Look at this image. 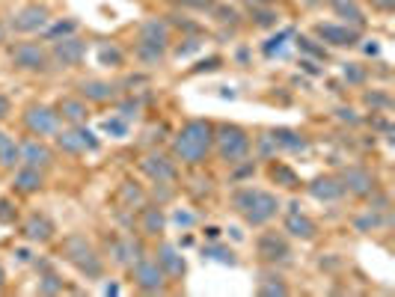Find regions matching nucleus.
<instances>
[{
  "label": "nucleus",
  "mask_w": 395,
  "mask_h": 297,
  "mask_svg": "<svg viewBox=\"0 0 395 297\" xmlns=\"http://www.w3.org/2000/svg\"><path fill=\"white\" fill-rule=\"evenodd\" d=\"M214 149V125L208 119H191L173 137V158L187 167H200Z\"/></svg>",
  "instance_id": "obj_1"
},
{
  "label": "nucleus",
  "mask_w": 395,
  "mask_h": 297,
  "mask_svg": "<svg viewBox=\"0 0 395 297\" xmlns=\"http://www.w3.org/2000/svg\"><path fill=\"white\" fill-rule=\"evenodd\" d=\"M232 209L244 217L250 226H267L280 214V196L262 187H241L232 193Z\"/></svg>",
  "instance_id": "obj_2"
},
{
  "label": "nucleus",
  "mask_w": 395,
  "mask_h": 297,
  "mask_svg": "<svg viewBox=\"0 0 395 297\" xmlns=\"http://www.w3.org/2000/svg\"><path fill=\"white\" fill-rule=\"evenodd\" d=\"M62 259H66L80 276H86V280H98V276L104 274V259L98 256L95 247L89 244L84 235H77V232L62 238Z\"/></svg>",
  "instance_id": "obj_3"
},
{
  "label": "nucleus",
  "mask_w": 395,
  "mask_h": 297,
  "mask_svg": "<svg viewBox=\"0 0 395 297\" xmlns=\"http://www.w3.org/2000/svg\"><path fill=\"white\" fill-rule=\"evenodd\" d=\"M214 152H217L220 161H226L229 167L244 164L250 155L247 131L238 128V125H220V128H214Z\"/></svg>",
  "instance_id": "obj_4"
},
{
  "label": "nucleus",
  "mask_w": 395,
  "mask_h": 297,
  "mask_svg": "<svg viewBox=\"0 0 395 297\" xmlns=\"http://www.w3.org/2000/svg\"><path fill=\"white\" fill-rule=\"evenodd\" d=\"M131 274H134V285L146 294H164L167 289V274L164 268L158 265V259H149L143 256L140 262L131 265Z\"/></svg>",
  "instance_id": "obj_5"
},
{
  "label": "nucleus",
  "mask_w": 395,
  "mask_h": 297,
  "mask_svg": "<svg viewBox=\"0 0 395 297\" xmlns=\"http://www.w3.org/2000/svg\"><path fill=\"white\" fill-rule=\"evenodd\" d=\"M60 113L57 107H48V104H30L24 110V128L36 134V137H51V134L60 131Z\"/></svg>",
  "instance_id": "obj_6"
},
{
  "label": "nucleus",
  "mask_w": 395,
  "mask_h": 297,
  "mask_svg": "<svg viewBox=\"0 0 395 297\" xmlns=\"http://www.w3.org/2000/svg\"><path fill=\"white\" fill-rule=\"evenodd\" d=\"M140 173L146 176L152 185H176L178 182L176 161L169 155H160V152H149V155L140 161Z\"/></svg>",
  "instance_id": "obj_7"
},
{
  "label": "nucleus",
  "mask_w": 395,
  "mask_h": 297,
  "mask_svg": "<svg viewBox=\"0 0 395 297\" xmlns=\"http://www.w3.org/2000/svg\"><path fill=\"white\" fill-rule=\"evenodd\" d=\"M57 137V146L66 152V155H84V152H98V137L93 131L86 128V125H71L69 131H57L53 134Z\"/></svg>",
  "instance_id": "obj_8"
},
{
  "label": "nucleus",
  "mask_w": 395,
  "mask_h": 297,
  "mask_svg": "<svg viewBox=\"0 0 395 297\" xmlns=\"http://www.w3.org/2000/svg\"><path fill=\"white\" fill-rule=\"evenodd\" d=\"M9 57H12V66L21 71H48L51 69V54L36 42H18Z\"/></svg>",
  "instance_id": "obj_9"
},
{
  "label": "nucleus",
  "mask_w": 395,
  "mask_h": 297,
  "mask_svg": "<svg viewBox=\"0 0 395 297\" xmlns=\"http://www.w3.org/2000/svg\"><path fill=\"white\" fill-rule=\"evenodd\" d=\"M48 24H51V12H48V6H39V3L21 6L12 15V21H9V27H12L15 33H39Z\"/></svg>",
  "instance_id": "obj_10"
},
{
  "label": "nucleus",
  "mask_w": 395,
  "mask_h": 297,
  "mask_svg": "<svg viewBox=\"0 0 395 297\" xmlns=\"http://www.w3.org/2000/svg\"><path fill=\"white\" fill-rule=\"evenodd\" d=\"M84 57H86V42L77 39V36H62V39H57V42H53V48H51V60L57 62V66H62V69L80 66Z\"/></svg>",
  "instance_id": "obj_11"
},
{
  "label": "nucleus",
  "mask_w": 395,
  "mask_h": 297,
  "mask_svg": "<svg viewBox=\"0 0 395 297\" xmlns=\"http://www.w3.org/2000/svg\"><path fill=\"white\" fill-rule=\"evenodd\" d=\"M256 253L262 262H289L291 256V247L289 241H285V235H280V232H262L256 241Z\"/></svg>",
  "instance_id": "obj_12"
},
{
  "label": "nucleus",
  "mask_w": 395,
  "mask_h": 297,
  "mask_svg": "<svg viewBox=\"0 0 395 297\" xmlns=\"http://www.w3.org/2000/svg\"><path fill=\"white\" fill-rule=\"evenodd\" d=\"M342 185H345V193H354L360 200H369V196L378 193V178L366 167H348L342 173Z\"/></svg>",
  "instance_id": "obj_13"
},
{
  "label": "nucleus",
  "mask_w": 395,
  "mask_h": 297,
  "mask_svg": "<svg viewBox=\"0 0 395 297\" xmlns=\"http://www.w3.org/2000/svg\"><path fill=\"white\" fill-rule=\"evenodd\" d=\"M315 33L321 42L333 45V48H351V45L360 42V30L348 24H333V21H321L315 24Z\"/></svg>",
  "instance_id": "obj_14"
},
{
  "label": "nucleus",
  "mask_w": 395,
  "mask_h": 297,
  "mask_svg": "<svg viewBox=\"0 0 395 297\" xmlns=\"http://www.w3.org/2000/svg\"><path fill=\"white\" fill-rule=\"evenodd\" d=\"M285 232H289L291 238L312 241V238L318 235V226H315V220L307 217V214L300 211V202H289V214H285Z\"/></svg>",
  "instance_id": "obj_15"
},
{
  "label": "nucleus",
  "mask_w": 395,
  "mask_h": 297,
  "mask_svg": "<svg viewBox=\"0 0 395 297\" xmlns=\"http://www.w3.org/2000/svg\"><path fill=\"white\" fill-rule=\"evenodd\" d=\"M110 259L122 268H131L134 262L143 259V244L134 235H122V238H113L110 241Z\"/></svg>",
  "instance_id": "obj_16"
},
{
  "label": "nucleus",
  "mask_w": 395,
  "mask_h": 297,
  "mask_svg": "<svg viewBox=\"0 0 395 297\" xmlns=\"http://www.w3.org/2000/svg\"><path fill=\"white\" fill-rule=\"evenodd\" d=\"M307 187H309V196L318 202H339L345 196V185H342V178H336V176H318V178H312Z\"/></svg>",
  "instance_id": "obj_17"
},
{
  "label": "nucleus",
  "mask_w": 395,
  "mask_h": 297,
  "mask_svg": "<svg viewBox=\"0 0 395 297\" xmlns=\"http://www.w3.org/2000/svg\"><path fill=\"white\" fill-rule=\"evenodd\" d=\"M21 164L33 169H48L53 164V152L39 140H27L21 143Z\"/></svg>",
  "instance_id": "obj_18"
},
{
  "label": "nucleus",
  "mask_w": 395,
  "mask_h": 297,
  "mask_svg": "<svg viewBox=\"0 0 395 297\" xmlns=\"http://www.w3.org/2000/svg\"><path fill=\"white\" fill-rule=\"evenodd\" d=\"M21 232H24L27 241H33V244H48L57 229H53V223L45 217V214H30V217L24 220Z\"/></svg>",
  "instance_id": "obj_19"
},
{
  "label": "nucleus",
  "mask_w": 395,
  "mask_h": 297,
  "mask_svg": "<svg viewBox=\"0 0 395 297\" xmlns=\"http://www.w3.org/2000/svg\"><path fill=\"white\" fill-rule=\"evenodd\" d=\"M267 137H271L276 152H307L309 149V140L303 137L300 131H291V128H274V131H267Z\"/></svg>",
  "instance_id": "obj_20"
},
{
  "label": "nucleus",
  "mask_w": 395,
  "mask_h": 297,
  "mask_svg": "<svg viewBox=\"0 0 395 297\" xmlns=\"http://www.w3.org/2000/svg\"><path fill=\"white\" fill-rule=\"evenodd\" d=\"M158 265L164 268L167 280H182L184 271H187L184 259L178 256V250H176L173 244H160V247H158Z\"/></svg>",
  "instance_id": "obj_21"
},
{
  "label": "nucleus",
  "mask_w": 395,
  "mask_h": 297,
  "mask_svg": "<svg viewBox=\"0 0 395 297\" xmlns=\"http://www.w3.org/2000/svg\"><path fill=\"white\" fill-rule=\"evenodd\" d=\"M77 89H80V98L93 104H104L116 98V84H110V80H84Z\"/></svg>",
  "instance_id": "obj_22"
},
{
  "label": "nucleus",
  "mask_w": 395,
  "mask_h": 297,
  "mask_svg": "<svg viewBox=\"0 0 395 297\" xmlns=\"http://www.w3.org/2000/svg\"><path fill=\"white\" fill-rule=\"evenodd\" d=\"M167 226V220H164V211H160V205H143L140 209V232L146 238H155L160 235Z\"/></svg>",
  "instance_id": "obj_23"
},
{
  "label": "nucleus",
  "mask_w": 395,
  "mask_h": 297,
  "mask_svg": "<svg viewBox=\"0 0 395 297\" xmlns=\"http://www.w3.org/2000/svg\"><path fill=\"white\" fill-rule=\"evenodd\" d=\"M12 187L18 193H39L42 187H45V176H42V169H33V167H24L15 173L12 178Z\"/></svg>",
  "instance_id": "obj_24"
},
{
  "label": "nucleus",
  "mask_w": 395,
  "mask_h": 297,
  "mask_svg": "<svg viewBox=\"0 0 395 297\" xmlns=\"http://www.w3.org/2000/svg\"><path fill=\"white\" fill-rule=\"evenodd\" d=\"M330 6H333V12L339 18H345V24L348 27H357V30H363L366 27V15H363V9L357 0H327Z\"/></svg>",
  "instance_id": "obj_25"
},
{
  "label": "nucleus",
  "mask_w": 395,
  "mask_h": 297,
  "mask_svg": "<svg viewBox=\"0 0 395 297\" xmlns=\"http://www.w3.org/2000/svg\"><path fill=\"white\" fill-rule=\"evenodd\" d=\"M57 113H60V119H66L69 125H84L89 116V107L84 98H62L57 104Z\"/></svg>",
  "instance_id": "obj_26"
},
{
  "label": "nucleus",
  "mask_w": 395,
  "mask_h": 297,
  "mask_svg": "<svg viewBox=\"0 0 395 297\" xmlns=\"http://www.w3.org/2000/svg\"><path fill=\"white\" fill-rule=\"evenodd\" d=\"M134 57H137V60L143 62V66L155 69V66H160V62L167 60V51H164V45H155V42L140 39V42H137V48H134Z\"/></svg>",
  "instance_id": "obj_27"
},
{
  "label": "nucleus",
  "mask_w": 395,
  "mask_h": 297,
  "mask_svg": "<svg viewBox=\"0 0 395 297\" xmlns=\"http://www.w3.org/2000/svg\"><path fill=\"white\" fill-rule=\"evenodd\" d=\"M140 39L146 42H155V45H164L169 42V24L164 21V18H149V21H143L140 27Z\"/></svg>",
  "instance_id": "obj_28"
},
{
  "label": "nucleus",
  "mask_w": 395,
  "mask_h": 297,
  "mask_svg": "<svg viewBox=\"0 0 395 297\" xmlns=\"http://www.w3.org/2000/svg\"><path fill=\"white\" fill-rule=\"evenodd\" d=\"M18 164H21V146H18L6 131H0V167L15 169Z\"/></svg>",
  "instance_id": "obj_29"
},
{
  "label": "nucleus",
  "mask_w": 395,
  "mask_h": 297,
  "mask_svg": "<svg viewBox=\"0 0 395 297\" xmlns=\"http://www.w3.org/2000/svg\"><path fill=\"white\" fill-rule=\"evenodd\" d=\"M119 202L125 205V209H143V205H146V193H143L134 182H122V187H119Z\"/></svg>",
  "instance_id": "obj_30"
},
{
  "label": "nucleus",
  "mask_w": 395,
  "mask_h": 297,
  "mask_svg": "<svg viewBox=\"0 0 395 297\" xmlns=\"http://www.w3.org/2000/svg\"><path fill=\"white\" fill-rule=\"evenodd\" d=\"M75 30H77V21L75 18H66V21H53V24H48L42 30V36L48 42H57V39H62V36H75Z\"/></svg>",
  "instance_id": "obj_31"
},
{
  "label": "nucleus",
  "mask_w": 395,
  "mask_h": 297,
  "mask_svg": "<svg viewBox=\"0 0 395 297\" xmlns=\"http://www.w3.org/2000/svg\"><path fill=\"white\" fill-rule=\"evenodd\" d=\"M202 259H211V262H220V265H235L238 259H235V253H232L229 247H223V244H208V247H202Z\"/></svg>",
  "instance_id": "obj_32"
},
{
  "label": "nucleus",
  "mask_w": 395,
  "mask_h": 297,
  "mask_svg": "<svg viewBox=\"0 0 395 297\" xmlns=\"http://www.w3.org/2000/svg\"><path fill=\"white\" fill-rule=\"evenodd\" d=\"M271 178L276 185H283V187H300V178H298V173H294L291 167H285V164H274L271 167Z\"/></svg>",
  "instance_id": "obj_33"
},
{
  "label": "nucleus",
  "mask_w": 395,
  "mask_h": 297,
  "mask_svg": "<svg viewBox=\"0 0 395 297\" xmlns=\"http://www.w3.org/2000/svg\"><path fill=\"white\" fill-rule=\"evenodd\" d=\"M298 48L307 54V57H312V60H321V62H327V48L324 45H318L315 39H309V36H298Z\"/></svg>",
  "instance_id": "obj_34"
},
{
  "label": "nucleus",
  "mask_w": 395,
  "mask_h": 297,
  "mask_svg": "<svg viewBox=\"0 0 395 297\" xmlns=\"http://www.w3.org/2000/svg\"><path fill=\"white\" fill-rule=\"evenodd\" d=\"M342 78H345V84H351V86H363L366 78H369V71H366L360 62H345V66H342Z\"/></svg>",
  "instance_id": "obj_35"
},
{
  "label": "nucleus",
  "mask_w": 395,
  "mask_h": 297,
  "mask_svg": "<svg viewBox=\"0 0 395 297\" xmlns=\"http://www.w3.org/2000/svg\"><path fill=\"white\" fill-rule=\"evenodd\" d=\"M98 62H101V66H122L125 62V54L116 48V45H101V48H98Z\"/></svg>",
  "instance_id": "obj_36"
},
{
  "label": "nucleus",
  "mask_w": 395,
  "mask_h": 297,
  "mask_svg": "<svg viewBox=\"0 0 395 297\" xmlns=\"http://www.w3.org/2000/svg\"><path fill=\"white\" fill-rule=\"evenodd\" d=\"M259 294H265V297H274V294H289V285L283 283V276H265V280L259 283Z\"/></svg>",
  "instance_id": "obj_37"
},
{
  "label": "nucleus",
  "mask_w": 395,
  "mask_h": 297,
  "mask_svg": "<svg viewBox=\"0 0 395 297\" xmlns=\"http://www.w3.org/2000/svg\"><path fill=\"white\" fill-rule=\"evenodd\" d=\"M289 36H294V30H280L274 36V39H267L265 42V57H276V54H283V48H285V39H289Z\"/></svg>",
  "instance_id": "obj_38"
},
{
  "label": "nucleus",
  "mask_w": 395,
  "mask_h": 297,
  "mask_svg": "<svg viewBox=\"0 0 395 297\" xmlns=\"http://www.w3.org/2000/svg\"><path fill=\"white\" fill-rule=\"evenodd\" d=\"M354 226H357V232H369V229H378V226H383V217L374 209H369V214H363V217H357L354 220Z\"/></svg>",
  "instance_id": "obj_39"
},
{
  "label": "nucleus",
  "mask_w": 395,
  "mask_h": 297,
  "mask_svg": "<svg viewBox=\"0 0 395 297\" xmlns=\"http://www.w3.org/2000/svg\"><path fill=\"white\" fill-rule=\"evenodd\" d=\"M104 134H110V137H125L128 134V122L122 119V116H110V119H104Z\"/></svg>",
  "instance_id": "obj_40"
},
{
  "label": "nucleus",
  "mask_w": 395,
  "mask_h": 297,
  "mask_svg": "<svg viewBox=\"0 0 395 297\" xmlns=\"http://www.w3.org/2000/svg\"><path fill=\"white\" fill-rule=\"evenodd\" d=\"M62 292V280L57 274H45L39 280V294H60Z\"/></svg>",
  "instance_id": "obj_41"
},
{
  "label": "nucleus",
  "mask_w": 395,
  "mask_h": 297,
  "mask_svg": "<svg viewBox=\"0 0 395 297\" xmlns=\"http://www.w3.org/2000/svg\"><path fill=\"white\" fill-rule=\"evenodd\" d=\"M250 12H253L259 27H274L276 24V12H274V9H267V6H253Z\"/></svg>",
  "instance_id": "obj_42"
},
{
  "label": "nucleus",
  "mask_w": 395,
  "mask_h": 297,
  "mask_svg": "<svg viewBox=\"0 0 395 297\" xmlns=\"http://www.w3.org/2000/svg\"><path fill=\"white\" fill-rule=\"evenodd\" d=\"M366 104H369V107H383V110H390V107H392L390 95H383V93H366Z\"/></svg>",
  "instance_id": "obj_43"
},
{
  "label": "nucleus",
  "mask_w": 395,
  "mask_h": 297,
  "mask_svg": "<svg viewBox=\"0 0 395 297\" xmlns=\"http://www.w3.org/2000/svg\"><path fill=\"white\" fill-rule=\"evenodd\" d=\"M137 113H140V102H131V98H128V102L119 104V116H122L125 122H128V119H137Z\"/></svg>",
  "instance_id": "obj_44"
},
{
  "label": "nucleus",
  "mask_w": 395,
  "mask_h": 297,
  "mask_svg": "<svg viewBox=\"0 0 395 297\" xmlns=\"http://www.w3.org/2000/svg\"><path fill=\"white\" fill-rule=\"evenodd\" d=\"M336 116H339L342 122H348V125H357V122H360V116H357V110H351V107H339Z\"/></svg>",
  "instance_id": "obj_45"
},
{
  "label": "nucleus",
  "mask_w": 395,
  "mask_h": 297,
  "mask_svg": "<svg viewBox=\"0 0 395 297\" xmlns=\"http://www.w3.org/2000/svg\"><path fill=\"white\" fill-rule=\"evenodd\" d=\"M173 220H176V226H184V229H187V226H193V223H196V214L176 211V217H173Z\"/></svg>",
  "instance_id": "obj_46"
},
{
  "label": "nucleus",
  "mask_w": 395,
  "mask_h": 297,
  "mask_svg": "<svg viewBox=\"0 0 395 297\" xmlns=\"http://www.w3.org/2000/svg\"><path fill=\"white\" fill-rule=\"evenodd\" d=\"M300 69L307 71V75H312V78H315V75H321V71H324V69H321L315 60H300Z\"/></svg>",
  "instance_id": "obj_47"
},
{
  "label": "nucleus",
  "mask_w": 395,
  "mask_h": 297,
  "mask_svg": "<svg viewBox=\"0 0 395 297\" xmlns=\"http://www.w3.org/2000/svg\"><path fill=\"white\" fill-rule=\"evenodd\" d=\"M214 69H220V57H208V60H202L193 71H214Z\"/></svg>",
  "instance_id": "obj_48"
},
{
  "label": "nucleus",
  "mask_w": 395,
  "mask_h": 297,
  "mask_svg": "<svg viewBox=\"0 0 395 297\" xmlns=\"http://www.w3.org/2000/svg\"><path fill=\"white\" fill-rule=\"evenodd\" d=\"M173 24H178V27H182V30H187V33H196V30H200V27H196L193 21H187L184 15H173Z\"/></svg>",
  "instance_id": "obj_49"
},
{
  "label": "nucleus",
  "mask_w": 395,
  "mask_h": 297,
  "mask_svg": "<svg viewBox=\"0 0 395 297\" xmlns=\"http://www.w3.org/2000/svg\"><path fill=\"white\" fill-rule=\"evenodd\" d=\"M196 48H200V42H196V39H187V45H178V57H187V54H193Z\"/></svg>",
  "instance_id": "obj_50"
},
{
  "label": "nucleus",
  "mask_w": 395,
  "mask_h": 297,
  "mask_svg": "<svg viewBox=\"0 0 395 297\" xmlns=\"http://www.w3.org/2000/svg\"><path fill=\"white\" fill-rule=\"evenodd\" d=\"M372 6L378 9V12H392V9H395V0H372Z\"/></svg>",
  "instance_id": "obj_51"
},
{
  "label": "nucleus",
  "mask_w": 395,
  "mask_h": 297,
  "mask_svg": "<svg viewBox=\"0 0 395 297\" xmlns=\"http://www.w3.org/2000/svg\"><path fill=\"white\" fill-rule=\"evenodd\" d=\"M6 116H9V98H6L3 93H0V122H3Z\"/></svg>",
  "instance_id": "obj_52"
},
{
  "label": "nucleus",
  "mask_w": 395,
  "mask_h": 297,
  "mask_svg": "<svg viewBox=\"0 0 395 297\" xmlns=\"http://www.w3.org/2000/svg\"><path fill=\"white\" fill-rule=\"evenodd\" d=\"M12 220V211H9V202H0V223Z\"/></svg>",
  "instance_id": "obj_53"
},
{
  "label": "nucleus",
  "mask_w": 395,
  "mask_h": 297,
  "mask_svg": "<svg viewBox=\"0 0 395 297\" xmlns=\"http://www.w3.org/2000/svg\"><path fill=\"white\" fill-rule=\"evenodd\" d=\"M205 235H208V241H217L220 238V229L217 226H208V229H205Z\"/></svg>",
  "instance_id": "obj_54"
},
{
  "label": "nucleus",
  "mask_w": 395,
  "mask_h": 297,
  "mask_svg": "<svg viewBox=\"0 0 395 297\" xmlns=\"http://www.w3.org/2000/svg\"><path fill=\"white\" fill-rule=\"evenodd\" d=\"M366 54H369V57H378V54H381V48H378V42L366 45Z\"/></svg>",
  "instance_id": "obj_55"
},
{
  "label": "nucleus",
  "mask_w": 395,
  "mask_h": 297,
  "mask_svg": "<svg viewBox=\"0 0 395 297\" xmlns=\"http://www.w3.org/2000/svg\"><path fill=\"white\" fill-rule=\"evenodd\" d=\"M104 294H119V285L110 283V285H104Z\"/></svg>",
  "instance_id": "obj_56"
},
{
  "label": "nucleus",
  "mask_w": 395,
  "mask_h": 297,
  "mask_svg": "<svg viewBox=\"0 0 395 297\" xmlns=\"http://www.w3.org/2000/svg\"><path fill=\"white\" fill-rule=\"evenodd\" d=\"M247 3H253V6H262V3H274V0H247Z\"/></svg>",
  "instance_id": "obj_57"
},
{
  "label": "nucleus",
  "mask_w": 395,
  "mask_h": 297,
  "mask_svg": "<svg viewBox=\"0 0 395 297\" xmlns=\"http://www.w3.org/2000/svg\"><path fill=\"white\" fill-rule=\"evenodd\" d=\"M3 42H6V27L0 24V45H3Z\"/></svg>",
  "instance_id": "obj_58"
},
{
  "label": "nucleus",
  "mask_w": 395,
  "mask_h": 297,
  "mask_svg": "<svg viewBox=\"0 0 395 297\" xmlns=\"http://www.w3.org/2000/svg\"><path fill=\"white\" fill-rule=\"evenodd\" d=\"M3 280H6V274H3V268H0V289H3Z\"/></svg>",
  "instance_id": "obj_59"
}]
</instances>
